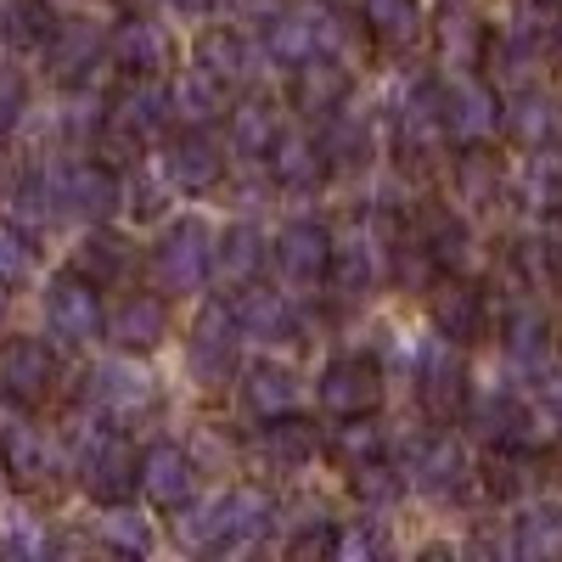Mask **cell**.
Returning <instances> with one entry per match:
<instances>
[{"instance_id":"obj_1","label":"cell","mask_w":562,"mask_h":562,"mask_svg":"<svg viewBox=\"0 0 562 562\" xmlns=\"http://www.w3.org/2000/svg\"><path fill=\"white\" fill-rule=\"evenodd\" d=\"M265 524H270V501L259 490H231L214 506L192 512V518H180V540L186 546H209V551H237Z\"/></svg>"},{"instance_id":"obj_2","label":"cell","mask_w":562,"mask_h":562,"mask_svg":"<svg viewBox=\"0 0 562 562\" xmlns=\"http://www.w3.org/2000/svg\"><path fill=\"white\" fill-rule=\"evenodd\" d=\"M214 276V237L203 220H175L153 248V281L158 293H198Z\"/></svg>"},{"instance_id":"obj_3","label":"cell","mask_w":562,"mask_h":562,"mask_svg":"<svg viewBox=\"0 0 562 562\" xmlns=\"http://www.w3.org/2000/svg\"><path fill=\"white\" fill-rule=\"evenodd\" d=\"M389 265H394V248L371 220H344L333 231V281L344 293H371L389 276Z\"/></svg>"},{"instance_id":"obj_4","label":"cell","mask_w":562,"mask_h":562,"mask_svg":"<svg viewBox=\"0 0 562 562\" xmlns=\"http://www.w3.org/2000/svg\"><path fill=\"white\" fill-rule=\"evenodd\" d=\"M315 400H321V411L333 416V422L371 416V411H378V400H383V371H378V360H366V355L326 360L321 378H315Z\"/></svg>"},{"instance_id":"obj_5","label":"cell","mask_w":562,"mask_h":562,"mask_svg":"<svg viewBox=\"0 0 562 562\" xmlns=\"http://www.w3.org/2000/svg\"><path fill=\"white\" fill-rule=\"evenodd\" d=\"M140 484V456L124 445V434H90L79 450V490L102 506H119Z\"/></svg>"},{"instance_id":"obj_6","label":"cell","mask_w":562,"mask_h":562,"mask_svg":"<svg viewBox=\"0 0 562 562\" xmlns=\"http://www.w3.org/2000/svg\"><path fill=\"white\" fill-rule=\"evenodd\" d=\"M439 102H445V135H450V147H484V140L501 130V102H495V90L473 74H461L439 90Z\"/></svg>"},{"instance_id":"obj_7","label":"cell","mask_w":562,"mask_h":562,"mask_svg":"<svg viewBox=\"0 0 562 562\" xmlns=\"http://www.w3.org/2000/svg\"><path fill=\"white\" fill-rule=\"evenodd\" d=\"M416 400H422V411L439 416V422L461 416V405H467V366H461V344L434 338L428 349L416 355Z\"/></svg>"},{"instance_id":"obj_8","label":"cell","mask_w":562,"mask_h":562,"mask_svg":"<svg viewBox=\"0 0 562 562\" xmlns=\"http://www.w3.org/2000/svg\"><path fill=\"white\" fill-rule=\"evenodd\" d=\"M270 265L288 288H315L321 276H333V231L315 225V220L281 225V237L270 248Z\"/></svg>"},{"instance_id":"obj_9","label":"cell","mask_w":562,"mask_h":562,"mask_svg":"<svg viewBox=\"0 0 562 562\" xmlns=\"http://www.w3.org/2000/svg\"><path fill=\"white\" fill-rule=\"evenodd\" d=\"M102 288L97 281H85L79 270L74 276H57L52 288H45V321H52V333L63 344H90L102 338Z\"/></svg>"},{"instance_id":"obj_10","label":"cell","mask_w":562,"mask_h":562,"mask_svg":"<svg viewBox=\"0 0 562 562\" xmlns=\"http://www.w3.org/2000/svg\"><path fill=\"white\" fill-rule=\"evenodd\" d=\"M0 394L12 405H45L57 394V355L40 338H12L0 349Z\"/></svg>"},{"instance_id":"obj_11","label":"cell","mask_w":562,"mask_h":562,"mask_svg":"<svg viewBox=\"0 0 562 562\" xmlns=\"http://www.w3.org/2000/svg\"><path fill=\"white\" fill-rule=\"evenodd\" d=\"M164 175H169L175 192H186V198L214 192L220 175H225L220 140H214L209 130H186V135H175V140H169V153H164Z\"/></svg>"},{"instance_id":"obj_12","label":"cell","mask_w":562,"mask_h":562,"mask_svg":"<svg viewBox=\"0 0 562 562\" xmlns=\"http://www.w3.org/2000/svg\"><path fill=\"white\" fill-rule=\"evenodd\" d=\"M52 192L68 214L79 220H108L119 203H124V186H119V169L113 164H68L57 180H52Z\"/></svg>"},{"instance_id":"obj_13","label":"cell","mask_w":562,"mask_h":562,"mask_svg":"<svg viewBox=\"0 0 562 562\" xmlns=\"http://www.w3.org/2000/svg\"><path fill=\"white\" fill-rule=\"evenodd\" d=\"M428 310H434L439 338H450V344H461V349H467V344H479V338H484V326H490L484 293L473 288V281H461L456 270L428 293Z\"/></svg>"},{"instance_id":"obj_14","label":"cell","mask_w":562,"mask_h":562,"mask_svg":"<svg viewBox=\"0 0 562 562\" xmlns=\"http://www.w3.org/2000/svg\"><path fill=\"white\" fill-rule=\"evenodd\" d=\"M434 40H439V57L467 74V68H479L484 52H490V23L479 18L473 0H445L439 23H434Z\"/></svg>"},{"instance_id":"obj_15","label":"cell","mask_w":562,"mask_h":562,"mask_svg":"<svg viewBox=\"0 0 562 562\" xmlns=\"http://www.w3.org/2000/svg\"><path fill=\"white\" fill-rule=\"evenodd\" d=\"M108 57L130 74V79H158L169 68V34L153 18H124L108 40Z\"/></svg>"},{"instance_id":"obj_16","label":"cell","mask_w":562,"mask_h":562,"mask_svg":"<svg viewBox=\"0 0 562 562\" xmlns=\"http://www.w3.org/2000/svg\"><path fill=\"white\" fill-rule=\"evenodd\" d=\"M108 338L124 355H153L169 338V304L158 293H130L113 315H108Z\"/></svg>"},{"instance_id":"obj_17","label":"cell","mask_w":562,"mask_h":562,"mask_svg":"<svg viewBox=\"0 0 562 562\" xmlns=\"http://www.w3.org/2000/svg\"><path fill=\"white\" fill-rule=\"evenodd\" d=\"M169 113H175V102H169V90H164V85H153V79H135V85H124L119 97H113L108 130L130 135L135 147H140V140H153V135H164Z\"/></svg>"},{"instance_id":"obj_18","label":"cell","mask_w":562,"mask_h":562,"mask_svg":"<svg viewBox=\"0 0 562 562\" xmlns=\"http://www.w3.org/2000/svg\"><path fill=\"white\" fill-rule=\"evenodd\" d=\"M293 102H299V113H310V119H333V113L349 102V68H344L338 57L315 52L310 63L293 68Z\"/></svg>"},{"instance_id":"obj_19","label":"cell","mask_w":562,"mask_h":562,"mask_svg":"<svg viewBox=\"0 0 562 562\" xmlns=\"http://www.w3.org/2000/svg\"><path fill=\"white\" fill-rule=\"evenodd\" d=\"M192 456H186L180 445H147L140 450V490H147L153 506H186L192 501Z\"/></svg>"},{"instance_id":"obj_20","label":"cell","mask_w":562,"mask_h":562,"mask_svg":"<svg viewBox=\"0 0 562 562\" xmlns=\"http://www.w3.org/2000/svg\"><path fill=\"white\" fill-rule=\"evenodd\" d=\"M237 326L254 344H293L299 338V310L288 293H265V288H243L237 299Z\"/></svg>"},{"instance_id":"obj_21","label":"cell","mask_w":562,"mask_h":562,"mask_svg":"<svg viewBox=\"0 0 562 562\" xmlns=\"http://www.w3.org/2000/svg\"><path fill=\"white\" fill-rule=\"evenodd\" d=\"M265 259H270V248H265V237L254 225H231L225 237L214 243V281L225 293H243V288H254V276L265 270Z\"/></svg>"},{"instance_id":"obj_22","label":"cell","mask_w":562,"mask_h":562,"mask_svg":"<svg viewBox=\"0 0 562 562\" xmlns=\"http://www.w3.org/2000/svg\"><path fill=\"white\" fill-rule=\"evenodd\" d=\"M506 135L518 140V147H551L562 135V108L546 97V90H518V97H506Z\"/></svg>"},{"instance_id":"obj_23","label":"cell","mask_w":562,"mask_h":562,"mask_svg":"<svg viewBox=\"0 0 562 562\" xmlns=\"http://www.w3.org/2000/svg\"><path fill=\"white\" fill-rule=\"evenodd\" d=\"M467 473H473V467H467V450L456 439H428L411 456V484L422 495H456L467 484Z\"/></svg>"},{"instance_id":"obj_24","label":"cell","mask_w":562,"mask_h":562,"mask_svg":"<svg viewBox=\"0 0 562 562\" xmlns=\"http://www.w3.org/2000/svg\"><path fill=\"white\" fill-rule=\"evenodd\" d=\"M237 310L231 304H209L198 315V333H192V366L203 371V378H220V371L237 360Z\"/></svg>"},{"instance_id":"obj_25","label":"cell","mask_w":562,"mask_h":562,"mask_svg":"<svg viewBox=\"0 0 562 562\" xmlns=\"http://www.w3.org/2000/svg\"><path fill=\"white\" fill-rule=\"evenodd\" d=\"M445 140L450 135H445V102H439V90L434 85H416L405 113H400V147L416 153V158H428V153L445 147Z\"/></svg>"},{"instance_id":"obj_26","label":"cell","mask_w":562,"mask_h":562,"mask_svg":"<svg viewBox=\"0 0 562 562\" xmlns=\"http://www.w3.org/2000/svg\"><path fill=\"white\" fill-rule=\"evenodd\" d=\"M265 164H270L276 186H288V192H310V186L326 175V158H321V147H315V140H304V135H293V130H281V135L270 140Z\"/></svg>"},{"instance_id":"obj_27","label":"cell","mask_w":562,"mask_h":562,"mask_svg":"<svg viewBox=\"0 0 562 562\" xmlns=\"http://www.w3.org/2000/svg\"><path fill=\"white\" fill-rule=\"evenodd\" d=\"M540 484V456L529 445H495L484 456V490L495 501H518Z\"/></svg>"},{"instance_id":"obj_28","label":"cell","mask_w":562,"mask_h":562,"mask_svg":"<svg viewBox=\"0 0 562 562\" xmlns=\"http://www.w3.org/2000/svg\"><path fill=\"white\" fill-rule=\"evenodd\" d=\"M259 450H265V461H276V467H288V473H293V467H310L321 456V434L288 411V416H270L265 422Z\"/></svg>"},{"instance_id":"obj_29","label":"cell","mask_w":562,"mask_h":562,"mask_svg":"<svg viewBox=\"0 0 562 562\" xmlns=\"http://www.w3.org/2000/svg\"><path fill=\"white\" fill-rule=\"evenodd\" d=\"M360 18H366V34L389 45V52H405L422 34V7L416 0H360Z\"/></svg>"},{"instance_id":"obj_30","label":"cell","mask_w":562,"mask_h":562,"mask_svg":"<svg viewBox=\"0 0 562 562\" xmlns=\"http://www.w3.org/2000/svg\"><path fill=\"white\" fill-rule=\"evenodd\" d=\"M52 34H57V18L45 0H0V40L12 52H40V45H52Z\"/></svg>"},{"instance_id":"obj_31","label":"cell","mask_w":562,"mask_h":562,"mask_svg":"<svg viewBox=\"0 0 562 562\" xmlns=\"http://www.w3.org/2000/svg\"><path fill=\"white\" fill-rule=\"evenodd\" d=\"M416 243L428 248V259L439 265V276H450V270H461L467 265V225H461V214H450V209H428L422 214V225H416Z\"/></svg>"},{"instance_id":"obj_32","label":"cell","mask_w":562,"mask_h":562,"mask_svg":"<svg viewBox=\"0 0 562 562\" xmlns=\"http://www.w3.org/2000/svg\"><path fill=\"white\" fill-rule=\"evenodd\" d=\"M0 450H7V473L18 484H40L52 473V445H45V434L29 428V422H7V428H0Z\"/></svg>"},{"instance_id":"obj_33","label":"cell","mask_w":562,"mask_h":562,"mask_svg":"<svg viewBox=\"0 0 562 562\" xmlns=\"http://www.w3.org/2000/svg\"><path fill=\"white\" fill-rule=\"evenodd\" d=\"M198 68H209L220 85H243L254 74V52L237 29H209L198 40Z\"/></svg>"},{"instance_id":"obj_34","label":"cell","mask_w":562,"mask_h":562,"mask_svg":"<svg viewBox=\"0 0 562 562\" xmlns=\"http://www.w3.org/2000/svg\"><path fill=\"white\" fill-rule=\"evenodd\" d=\"M321 124H326V135L315 140V147H321L326 169H360V164L371 158V130H366L360 119H349V113L338 108L333 119H321Z\"/></svg>"},{"instance_id":"obj_35","label":"cell","mask_w":562,"mask_h":562,"mask_svg":"<svg viewBox=\"0 0 562 562\" xmlns=\"http://www.w3.org/2000/svg\"><path fill=\"white\" fill-rule=\"evenodd\" d=\"M52 68L63 74V79H79L85 68H97V57H102V34L90 29L85 18H74V23H57V34H52Z\"/></svg>"},{"instance_id":"obj_36","label":"cell","mask_w":562,"mask_h":562,"mask_svg":"<svg viewBox=\"0 0 562 562\" xmlns=\"http://www.w3.org/2000/svg\"><path fill=\"white\" fill-rule=\"evenodd\" d=\"M248 405H254V416H288L293 405H299V378H293V371L288 366H254L248 371Z\"/></svg>"},{"instance_id":"obj_37","label":"cell","mask_w":562,"mask_h":562,"mask_svg":"<svg viewBox=\"0 0 562 562\" xmlns=\"http://www.w3.org/2000/svg\"><path fill=\"white\" fill-rule=\"evenodd\" d=\"M74 270L85 281H97V288H113V281L130 270V248L119 237H108V231H90V237L74 248Z\"/></svg>"},{"instance_id":"obj_38","label":"cell","mask_w":562,"mask_h":562,"mask_svg":"<svg viewBox=\"0 0 562 562\" xmlns=\"http://www.w3.org/2000/svg\"><path fill=\"white\" fill-rule=\"evenodd\" d=\"M225 90L231 85H220L209 68H192L175 90H169V102H175V113L180 119H192V124H209V119H220L225 113Z\"/></svg>"},{"instance_id":"obj_39","label":"cell","mask_w":562,"mask_h":562,"mask_svg":"<svg viewBox=\"0 0 562 562\" xmlns=\"http://www.w3.org/2000/svg\"><path fill=\"white\" fill-rule=\"evenodd\" d=\"M265 52L281 63V68H299V63H310L315 52H321V34H315V23H304V18H270L265 23Z\"/></svg>"},{"instance_id":"obj_40","label":"cell","mask_w":562,"mask_h":562,"mask_svg":"<svg viewBox=\"0 0 562 562\" xmlns=\"http://www.w3.org/2000/svg\"><path fill=\"white\" fill-rule=\"evenodd\" d=\"M512 551L529 557V562H557L562 557V506H535L529 518H518Z\"/></svg>"},{"instance_id":"obj_41","label":"cell","mask_w":562,"mask_h":562,"mask_svg":"<svg viewBox=\"0 0 562 562\" xmlns=\"http://www.w3.org/2000/svg\"><path fill=\"white\" fill-rule=\"evenodd\" d=\"M506 355L518 360V366H529V371H540V366L551 360V326H546L540 310H518V315H512V326H506Z\"/></svg>"},{"instance_id":"obj_42","label":"cell","mask_w":562,"mask_h":562,"mask_svg":"<svg viewBox=\"0 0 562 562\" xmlns=\"http://www.w3.org/2000/svg\"><path fill=\"white\" fill-rule=\"evenodd\" d=\"M276 135H281V124L259 102H243L237 113H231V147H237V158H265Z\"/></svg>"},{"instance_id":"obj_43","label":"cell","mask_w":562,"mask_h":562,"mask_svg":"<svg viewBox=\"0 0 562 562\" xmlns=\"http://www.w3.org/2000/svg\"><path fill=\"white\" fill-rule=\"evenodd\" d=\"M333 450H338L349 467H366V461H383V450H389V434H383L371 416H349Z\"/></svg>"},{"instance_id":"obj_44","label":"cell","mask_w":562,"mask_h":562,"mask_svg":"<svg viewBox=\"0 0 562 562\" xmlns=\"http://www.w3.org/2000/svg\"><path fill=\"white\" fill-rule=\"evenodd\" d=\"M102 546H113V551H124V557H147V551H153V524L140 518V512L113 506L108 518H102Z\"/></svg>"},{"instance_id":"obj_45","label":"cell","mask_w":562,"mask_h":562,"mask_svg":"<svg viewBox=\"0 0 562 562\" xmlns=\"http://www.w3.org/2000/svg\"><path fill=\"white\" fill-rule=\"evenodd\" d=\"M479 428H484L495 445H524V439H529V411H524V400L495 394V400L479 411Z\"/></svg>"},{"instance_id":"obj_46","label":"cell","mask_w":562,"mask_h":562,"mask_svg":"<svg viewBox=\"0 0 562 562\" xmlns=\"http://www.w3.org/2000/svg\"><path fill=\"white\" fill-rule=\"evenodd\" d=\"M456 186H461V203H473V209H490L501 198V175L484 153H467L461 169H456Z\"/></svg>"},{"instance_id":"obj_47","label":"cell","mask_w":562,"mask_h":562,"mask_svg":"<svg viewBox=\"0 0 562 562\" xmlns=\"http://www.w3.org/2000/svg\"><path fill=\"white\" fill-rule=\"evenodd\" d=\"M90 383H97V389H90V394H97V405H124V411L130 405H147V394H153L140 378H130L124 366H102Z\"/></svg>"},{"instance_id":"obj_48","label":"cell","mask_w":562,"mask_h":562,"mask_svg":"<svg viewBox=\"0 0 562 562\" xmlns=\"http://www.w3.org/2000/svg\"><path fill=\"white\" fill-rule=\"evenodd\" d=\"M400 473L389 461H366V467H355V495L366 501V506H394L400 501Z\"/></svg>"},{"instance_id":"obj_49","label":"cell","mask_w":562,"mask_h":562,"mask_svg":"<svg viewBox=\"0 0 562 562\" xmlns=\"http://www.w3.org/2000/svg\"><path fill=\"white\" fill-rule=\"evenodd\" d=\"M29 270H34V248H29V237H23L12 220H0V281L12 288V281H23Z\"/></svg>"},{"instance_id":"obj_50","label":"cell","mask_w":562,"mask_h":562,"mask_svg":"<svg viewBox=\"0 0 562 562\" xmlns=\"http://www.w3.org/2000/svg\"><path fill=\"white\" fill-rule=\"evenodd\" d=\"M23 108H29V85H23V74H18V68H0V135H12V130H18Z\"/></svg>"},{"instance_id":"obj_51","label":"cell","mask_w":562,"mask_h":562,"mask_svg":"<svg viewBox=\"0 0 562 562\" xmlns=\"http://www.w3.org/2000/svg\"><path fill=\"white\" fill-rule=\"evenodd\" d=\"M338 551V529L333 524H310L304 535L288 540V557H333Z\"/></svg>"},{"instance_id":"obj_52","label":"cell","mask_w":562,"mask_h":562,"mask_svg":"<svg viewBox=\"0 0 562 562\" xmlns=\"http://www.w3.org/2000/svg\"><path fill=\"white\" fill-rule=\"evenodd\" d=\"M389 551L383 529H371V524H355V529H338V557H378Z\"/></svg>"},{"instance_id":"obj_53","label":"cell","mask_w":562,"mask_h":562,"mask_svg":"<svg viewBox=\"0 0 562 562\" xmlns=\"http://www.w3.org/2000/svg\"><path fill=\"white\" fill-rule=\"evenodd\" d=\"M169 7H175V12H186V18H198V12H209V7H214V0H169Z\"/></svg>"},{"instance_id":"obj_54","label":"cell","mask_w":562,"mask_h":562,"mask_svg":"<svg viewBox=\"0 0 562 562\" xmlns=\"http://www.w3.org/2000/svg\"><path fill=\"white\" fill-rule=\"evenodd\" d=\"M551 411H557V422H562V383H557V400H551Z\"/></svg>"},{"instance_id":"obj_55","label":"cell","mask_w":562,"mask_h":562,"mask_svg":"<svg viewBox=\"0 0 562 562\" xmlns=\"http://www.w3.org/2000/svg\"><path fill=\"white\" fill-rule=\"evenodd\" d=\"M0 288H7V281H0ZM0 310H7V293H0Z\"/></svg>"},{"instance_id":"obj_56","label":"cell","mask_w":562,"mask_h":562,"mask_svg":"<svg viewBox=\"0 0 562 562\" xmlns=\"http://www.w3.org/2000/svg\"><path fill=\"white\" fill-rule=\"evenodd\" d=\"M0 473H7V450H0Z\"/></svg>"},{"instance_id":"obj_57","label":"cell","mask_w":562,"mask_h":562,"mask_svg":"<svg viewBox=\"0 0 562 562\" xmlns=\"http://www.w3.org/2000/svg\"><path fill=\"white\" fill-rule=\"evenodd\" d=\"M540 7H546V0H540Z\"/></svg>"}]
</instances>
